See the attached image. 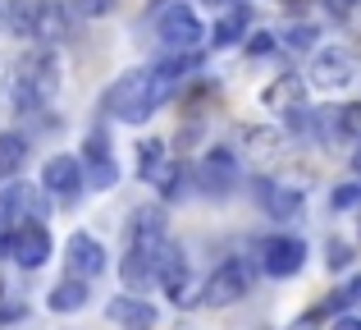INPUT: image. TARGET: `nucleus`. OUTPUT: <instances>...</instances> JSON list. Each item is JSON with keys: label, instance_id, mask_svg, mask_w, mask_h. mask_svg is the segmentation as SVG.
Returning a JSON list of instances; mask_svg holds the SVG:
<instances>
[{"label": "nucleus", "instance_id": "obj_1", "mask_svg": "<svg viewBox=\"0 0 361 330\" xmlns=\"http://www.w3.org/2000/svg\"><path fill=\"white\" fill-rule=\"evenodd\" d=\"M197 69V55H169V60L151 64V69H128L115 88L106 92V110L119 124H147L178 88Z\"/></svg>", "mask_w": 361, "mask_h": 330}, {"label": "nucleus", "instance_id": "obj_2", "mask_svg": "<svg viewBox=\"0 0 361 330\" xmlns=\"http://www.w3.org/2000/svg\"><path fill=\"white\" fill-rule=\"evenodd\" d=\"M169 248V225L160 206H142L137 216L128 220V239H123V261H119V276L133 294L160 285V257Z\"/></svg>", "mask_w": 361, "mask_h": 330}, {"label": "nucleus", "instance_id": "obj_3", "mask_svg": "<svg viewBox=\"0 0 361 330\" xmlns=\"http://www.w3.org/2000/svg\"><path fill=\"white\" fill-rule=\"evenodd\" d=\"M60 88V64L51 51H32L14 64V78H9V97L18 110H42L46 101Z\"/></svg>", "mask_w": 361, "mask_h": 330}, {"label": "nucleus", "instance_id": "obj_4", "mask_svg": "<svg viewBox=\"0 0 361 330\" xmlns=\"http://www.w3.org/2000/svg\"><path fill=\"white\" fill-rule=\"evenodd\" d=\"M156 37H160V46H165V55H192L197 46H202L206 28H202V18H197V9H188L183 0H174V5L160 9Z\"/></svg>", "mask_w": 361, "mask_h": 330}, {"label": "nucleus", "instance_id": "obj_5", "mask_svg": "<svg viewBox=\"0 0 361 330\" xmlns=\"http://www.w3.org/2000/svg\"><path fill=\"white\" fill-rule=\"evenodd\" d=\"M46 188L37 184H5L0 188V239L18 230V225H32V220H46Z\"/></svg>", "mask_w": 361, "mask_h": 330}, {"label": "nucleus", "instance_id": "obj_6", "mask_svg": "<svg viewBox=\"0 0 361 330\" xmlns=\"http://www.w3.org/2000/svg\"><path fill=\"white\" fill-rule=\"evenodd\" d=\"M307 78H311V88H320V92L353 88V83H357V60L343 51V46H329V51H320L316 60H311Z\"/></svg>", "mask_w": 361, "mask_h": 330}, {"label": "nucleus", "instance_id": "obj_7", "mask_svg": "<svg viewBox=\"0 0 361 330\" xmlns=\"http://www.w3.org/2000/svg\"><path fill=\"white\" fill-rule=\"evenodd\" d=\"M302 261H307V243L293 239V234H270V239L261 243V271L274 280H288L302 271Z\"/></svg>", "mask_w": 361, "mask_h": 330}, {"label": "nucleus", "instance_id": "obj_8", "mask_svg": "<svg viewBox=\"0 0 361 330\" xmlns=\"http://www.w3.org/2000/svg\"><path fill=\"white\" fill-rule=\"evenodd\" d=\"M5 252H9V257H14L23 271H37V266H46V261H51V234H46L42 220L18 225V230L5 239Z\"/></svg>", "mask_w": 361, "mask_h": 330}, {"label": "nucleus", "instance_id": "obj_9", "mask_svg": "<svg viewBox=\"0 0 361 330\" xmlns=\"http://www.w3.org/2000/svg\"><path fill=\"white\" fill-rule=\"evenodd\" d=\"M82 165H87V184L92 188H115L119 184V161L110 152L106 129H92L87 143H82Z\"/></svg>", "mask_w": 361, "mask_h": 330}, {"label": "nucleus", "instance_id": "obj_10", "mask_svg": "<svg viewBox=\"0 0 361 330\" xmlns=\"http://www.w3.org/2000/svg\"><path fill=\"white\" fill-rule=\"evenodd\" d=\"M247 266L243 261H224L220 271H215L211 280H206V289H202V303L206 307H229V303H238V298L247 294Z\"/></svg>", "mask_w": 361, "mask_h": 330}, {"label": "nucleus", "instance_id": "obj_11", "mask_svg": "<svg viewBox=\"0 0 361 330\" xmlns=\"http://www.w3.org/2000/svg\"><path fill=\"white\" fill-rule=\"evenodd\" d=\"M82 179H87V165L78 161V156H51V161L42 165V188L55 197H78Z\"/></svg>", "mask_w": 361, "mask_h": 330}, {"label": "nucleus", "instance_id": "obj_12", "mask_svg": "<svg viewBox=\"0 0 361 330\" xmlns=\"http://www.w3.org/2000/svg\"><path fill=\"white\" fill-rule=\"evenodd\" d=\"M64 266H69V276L92 280V276L106 271V248H101L92 234H73V239L64 243Z\"/></svg>", "mask_w": 361, "mask_h": 330}, {"label": "nucleus", "instance_id": "obj_13", "mask_svg": "<svg viewBox=\"0 0 361 330\" xmlns=\"http://www.w3.org/2000/svg\"><path fill=\"white\" fill-rule=\"evenodd\" d=\"M106 317L115 322L119 330H156V307L137 294H115L106 303Z\"/></svg>", "mask_w": 361, "mask_h": 330}, {"label": "nucleus", "instance_id": "obj_14", "mask_svg": "<svg viewBox=\"0 0 361 330\" xmlns=\"http://www.w3.org/2000/svg\"><path fill=\"white\" fill-rule=\"evenodd\" d=\"M197 179H202V188L211 197L229 193L233 184H238V161H233V152H224V147H215V152H206L202 170H197Z\"/></svg>", "mask_w": 361, "mask_h": 330}, {"label": "nucleus", "instance_id": "obj_15", "mask_svg": "<svg viewBox=\"0 0 361 330\" xmlns=\"http://www.w3.org/2000/svg\"><path fill=\"white\" fill-rule=\"evenodd\" d=\"M188 285H192V266H188L183 248H178V243H169L165 257H160V289H165L174 303H188Z\"/></svg>", "mask_w": 361, "mask_h": 330}, {"label": "nucleus", "instance_id": "obj_16", "mask_svg": "<svg viewBox=\"0 0 361 330\" xmlns=\"http://www.w3.org/2000/svg\"><path fill=\"white\" fill-rule=\"evenodd\" d=\"M261 202H265V211H270L274 220H293V216H302V188H293V184H265L261 188Z\"/></svg>", "mask_w": 361, "mask_h": 330}, {"label": "nucleus", "instance_id": "obj_17", "mask_svg": "<svg viewBox=\"0 0 361 330\" xmlns=\"http://www.w3.org/2000/svg\"><path fill=\"white\" fill-rule=\"evenodd\" d=\"M247 28H252V9H247V5H233V9H224V14H220L211 42L220 46V51H224V46H238L243 37H247Z\"/></svg>", "mask_w": 361, "mask_h": 330}, {"label": "nucleus", "instance_id": "obj_18", "mask_svg": "<svg viewBox=\"0 0 361 330\" xmlns=\"http://www.w3.org/2000/svg\"><path fill=\"white\" fill-rule=\"evenodd\" d=\"M23 161H27V138L23 134H0V188L14 184Z\"/></svg>", "mask_w": 361, "mask_h": 330}, {"label": "nucleus", "instance_id": "obj_19", "mask_svg": "<svg viewBox=\"0 0 361 330\" xmlns=\"http://www.w3.org/2000/svg\"><path fill=\"white\" fill-rule=\"evenodd\" d=\"M46 307L51 312H78V307H87V280H78V276L60 280L51 289V298H46Z\"/></svg>", "mask_w": 361, "mask_h": 330}, {"label": "nucleus", "instance_id": "obj_20", "mask_svg": "<svg viewBox=\"0 0 361 330\" xmlns=\"http://www.w3.org/2000/svg\"><path fill=\"white\" fill-rule=\"evenodd\" d=\"M160 170H165V147L160 143H142L137 147V175L147 179V184H156Z\"/></svg>", "mask_w": 361, "mask_h": 330}, {"label": "nucleus", "instance_id": "obj_21", "mask_svg": "<svg viewBox=\"0 0 361 330\" xmlns=\"http://www.w3.org/2000/svg\"><path fill=\"white\" fill-rule=\"evenodd\" d=\"M329 206H334V211H348V206H361V184L334 188V197H329Z\"/></svg>", "mask_w": 361, "mask_h": 330}, {"label": "nucleus", "instance_id": "obj_22", "mask_svg": "<svg viewBox=\"0 0 361 330\" xmlns=\"http://www.w3.org/2000/svg\"><path fill=\"white\" fill-rule=\"evenodd\" d=\"M73 14H87V18L115 14V0H73Z\"/></svg>", "mask_w": 361, "mask_h": 330}, {"label": "nucleus", "instance_id": "obj_23", "mask_svg": "<svg viewBox=\"0 0 361 330\" xmlns=\"http://www.w3.org/2000/svg\"><path fill=\"white\" fill-rule=\"evenodd\" d=\"M311 42H316V28H311V23H302V28H293V33H288V46H298V51H307Z\"/></svg>", "mask_w": 361, "mask_h": 330}, {"label": "nucleus", "instance_id": "obj_24", "mask_svg": "<svg viewBox=\"0 0 361 330\" xmlns=\"http://www.w3.org/2000/svg\"><path fill=\"white\" fill-rule=\"evenodd\" d=\"M357 5H361V0H325V9H329L334 18H348V14H353Z\"/></svg>", "mask_w": 361, "mask_h": 330}, {"label": "nucleus", "instance_id": "obj_25", "mask_svg": "<svg viewBox=\"0 0 361 330\" xmlns=\"http://www.w3.org/2000/svg\"><path fill=\"white\" fill-rule=\"evenodd\" d=\"M357 298H361V276L353 280V285H348L343 289V294H338V307H348V303H357Z\"/></svg>", "mask_w": 361, "mask_h": 330}, {"label": "nucleus", "instance_id": "obj_26", "mask_svg": "<svg viewBox=\"0 0 361 330\" xmlns=\"http://www.w3.org/2000/svg\"><path fill=\"white\" fill-rule=\"evenodd\" d=\"M329 266H348V243H329Z\"/></svg>", "mask_w": 361, "mask_h": 330}, {"label": "nucleus", "instance_id": "obj_27", "mask_svg": "<svg viewBox=\"0 0 361 330\" xmlns=\"http://www.w3.org/2000/svg\"><path fill=\"white\" fill-rule=\"evenodd\" d=\"M23 317V303H0V326L5 322H18Z\"/></svg>", "mask_w": 361, "mask_h": 330}, {"label": "nucleus", "instance_id": "obj_28", "mask_svg": "<svg viewBox=\"0 0 361 330\" xmlns=\"http://www.w3.org/2000/svg\"><path fill=\"white\" fill-rule=\"evenodd\" d=\"M270 51H274L270 33H256V42H252V55H270Z\"/></svg>", "mask_w": 361, "mask_h": 330}, {"label": "nucleus", "instance_id": "obj_29", "mask_svg": "<svg viewBox=\"0 0 361 330\" xmlns=\"http://www.w3.org/2000/svg\"><path fill=\"white\" fill-rule=\"evenodd\" d=\"M334 330H361V322H357V317H338Z\"/></svg>", "mask_w": 361, "mask_h": 330}, {"label": "nucleus", "instance_id": "obj_30", "mask_svg": "<svg viewBox=\"0 0 361 330\" xmlns=\"http://www.w3.org/2000/svg\"><path fill=\"white\" fill-rule=\"evenodd\" d=\"M202 5H215V9H233V5H243V0H202Z\"/></svg>", "mask_w": 361, "mask_h": 330}, {"label": "nucleus", "instance_id": "obj_31", "mask_svg": "<svg viewBox=\"0 0 361 330\" xmlns=\"http://www.w3.org/2000/svg\"><path fill=\"white\" fill-rule=\"evenodd\" d=\"M353 170L361 175V143H357V152H353Z\"/></svg>", "mask_w": 361, "mask_h": 330}, {"label": "nucleus", "instance_id": "obj_32", "mask_svg": "<svg viewBox=\"0 0 361 330\" xmlns=\"http://www.w3.org/2000/svg\"><path fill=\"white\" fill-rule=\"evenodd\" d=\"M0 252H5V239H0Z\"/></svg>", "mask_w": 361, "mask_h": 330}]
</instances>
